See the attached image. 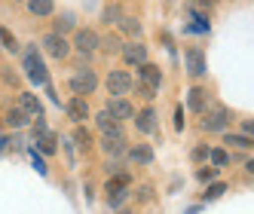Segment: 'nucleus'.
Returning a JSON list of instances; mask_svg holds the SVG:
<instances>
[{
  "mask_svg": "<svg viewBox=\"0 0 254 214\" xmlns=\"http://www.w3.org/2000/svg\"><path fill=\"white\" fill-rule=\"evenodd\" d=\"M129 181H132L129 174H117V177L107 181V205H111V208L126 202V196H129Z\"/></svg>",
  "mask_w": 254,
  "mask_h": 214,
  "instance_id": "obj_1",
  "label": "nucleus"
},
{
  "mask_svg": "<svg viewBox=\"0 0 254 214\" xmlns=\"http://www.w3.org/2000/svg\"><path fill=\"white\" fill-rule=\"evenodd\" d=\"M25 70H28V77L37 83V86H43L49 77H46V64H43V58L37 55V46H28L25 49Z\"/></svg>",
  "mask_w": 254,
  "mask_h": 214,
  "instance_id": "obj_2",
  "label": "nucleus"
},
{
  "mask_svg": "<svg viewBox=\"0 0 254 214\" xmlns=\"http://www.w3.org/2000/svg\"><path fill=\"white\" fill-rule=\"evenodd\" d=\"M95 86H98V77H95V70H77L74 77H70V89L83 98V95H92L95 92Z\"/></svg>",
  "mask_w": 254,
  "mask_h": 214,
  "instance_id": "obj_3",
  "label": "nucleus"
},
{
  "mask_svg": "<svg viewBox=\"0 0 254 214\" xmlns=\"http://www.w3.org/2000/svg\"><path fill=\"white\" fill-rule=\"evenodd\" d=\"M132 86H135V80L126 74V70H111V77H107V89H111V95H117V98L132 92Z\"/></svg>",
  "mask_w": 254,
  "mask_h": 214,
  "instance_id": "obj_4",
  "label": "nucleus"
},
{
  "mask_svg": "<svg viewBox=\"0 0 254 214\" xmlns=\"http://www.w3.org/2000/svg\"><path fill=\"white\" fill-rule=\"evenodd\" d=\"M227 122H230L227 107H211V110L205 113V119H202V126H205V132H224Z\"/></svg>",
  "mask_w": 254,
  "mask_h": 214,
  "instance_id": "obj_5",
  "label": "nucleus"
},
{
  "mask_svg": "<svg viewBox=\"0 0 254 214\" xmlns=\"http://www.w3.org/2000/svg\"><path fill=\"white\" fill-rule=\"evenodd\" d=\"M43 49L49 52L52 58H64L70 46H67V40H64V37H59V34H46V37H43Z\"/></svg>",
  "mask_w": 254,
  "mask_h": 214,
  "instance_id": "obj_6",
  "label": "nucleus"
},
{
  "mask_svg": "<svg viewBox=\"0 0 254 214\" xmlns=\"http://www.w3.org/2000/svg\"><path fill=\"white\" fill-rule=\"evenodd\" d=\"M98 129L104 132V138H120L123 135V129H120V119L111 113V110H104V113H98Z\"/></svg>",
  "mask_w": 254,
  "mask_h": 214,
  "instance_id": "obj_7",
  "label": "nucleus"
},
{
  "mask_svg": "<svg viewBox=\"0 0 254 214\" xmlns=\"http://www.w3.org/2000/svg\"><path fill=\"white\" fill-rule=\"evenodd\" d=\"M123 58L129 61V64H147V46L144 43H129V46H123Z\"/></svg>",
  "mask_w": 254,
  "mask_h": 214,
  "instance_id": "obj_8",
  "label": "nucleus"
},
{
  "mask_svg": "<svg viewBox=\"0 0 254 214\" xmlns=\"http://www.w3.org/2000/svg\"><path fill=\"white\" fill-rule=\"evenodd\" d=\"M64 110H67V116L74 119V122H83V119H89V104H86V98H80V95H74V98H70Z\"/></svg>",
  "mask_w": 254,
  "mask_h": 214,
  "instance_id": "obj_9",
  "label": "nucleus"
},
{
  "mask_svg": "<svg viewBox=\"0 0 254 214\" xmlns=\"http://www.w3.org/2000/svg\"><path fill=\"white\" fill-rule=\"evenodd\" d=\"M74 46L80 49V52H95L98 46H101V40H98V34L95 31H77V40H74Z\"/></svg>",
  "mask_w": 254,
  "mask_h": 214,
  "instance_id": "obj_10",
  "label": "nucleus"
},
{
  "mask_svg": "<svg viewBox=\"0 0 254 214\" xmlns=\"http://www.w3.org/2000/svg\"><path fill=\"white\" fill-rule=\"evenodd\" d=\"M107 110H111L117 119H132V116H135V107H132L129 101H126V98H111Z\"/></svg>",
  "mask_w": 254,
  "mask_h": 214,
  "instance_id": "obj_11",
  "label": "nucleus"
},
{
  "mask_svg": "<svg viewBox=\"0 0 254 214\" xmlns=\"http://www.w3.org/2000/svg\"><path fill=\"white\" fill-rule=\"evenodd\" d=\"M187 67L193 77H202L205 74V58H202V49H187Z\"/></svg>",
  "mask_w": 254,
  "mask_h": 214,
  "instance_id": "obj_12",
  "label": "nucleus"
},
{
  "mask_svg": "<svg viewBox=\"0 0 254 214\" xmlns=\"http://www.w3.org/2000/svg\"><path fill=\"white\" fill-rule=\"evenodd\" d=\"M135 126H138V132H153V129H156V113H153V107H144V110L135 116Z\"/></svg>",
  "mask_w": 254,
  "mask_h": 214,
  "instance_id": "obj_13",
  "label": "nucleus"
},
{
  "mask_svg": "<svg viewBox=\"0 0 254 214\" xmlns=\"http://www.w3.org/2000/svg\"><path fill=\"white\" fill-rule=\"evenodd\" d=\"M19 107H22V110H25L28 116H37V119L43 116V104L37 101V95H28V92H25V95H22V104H19Z\"/></svg>",
  "mask_w": 254,
  "mask_h": 214,
  "instance_id": "obj_14",
  "label": "nucleus"
},
{
  "mask_svg": "<svg viewBox=\"0 0 254 214\" xmlns=\"http://www.w3.org/2000/svg\"><path fill=\"white\" fill-rule=\"evenodd\" d=\"M129 156H132V162H138V165H150L153 162V150L147 144H135L129 150Z\"/></svg>",
  "mask_w": 254,
  "mask_h": 214,
  "instance_id": "obj_15",
  "label": "nucleus"
},
{
  "mask_svg": "<svg viewBox=\"0 0 254 214\" xmlns=\"http://www.w3.org/2000/svg\"><path fill=\"white\" fill-rule=\"evenodd\" d=\"M56 144H59V138L52 135V132H40V135H37V147H40L46 156H52V153H56Z\"/></svg>",
  "mask_w": 254,
  "mask_h": 214,
  "instance_id": "obj_16",
  "label": "nucleus"
},
{
  "mask_svg": "<svg viewBox=\"0 0 254 214\" xmlns=\"http://www.w3.org/2000/svg\"><path fill=\"white\" fill-rule=\"evenodd\" d=\"M187 104H190V110L202 113V110H205V89H190V95H187Z\"/></svg>",
  "mask_w": 254,
  "mask_h": 214,
  "instance_id": "obj_17",
  "label": "nucleus"
},
{
  "mask_svg": "<svg viewBox=\"0 0 254 214\" xmlns=\"http://www.w3.org/2000/svg\"><path fill=\"white\" fill-rule=\"evenodd\" d=\"M141 80L147 83V86H159V80H162V74H159V67L156 64H141Z\"/></svg>",
  "mask_w": 254,
  "mask_h": 214,
  "instance_id": "obj_18",
  "label": "nucleus"
},
{
  "mask_svg": "<svg viewBox=\"0 0 254 214\" xmlns=\"http://www.w3.org/2000/svg\"><path fill=\"white\" fill-rule=\"evenodd\" d=\"M123 144H126L123 135H120V138H104V153H107V156H120V153L126 150Z\"/></svg>",
  "mask_w": 254,
  "mask_h": 214,
  "instance_id": "obj_19",
  "label": "nucleus"
},
{
  "mask_svg": "<svg viewBox=\"0 0 254 214\" xmlns=\"http://www.w3.org/2000/svg\"><path fill=\"white\" fill-rule=\"evenodd\" d=\"M25 116L28 113L22 110V107H9V110H6V122H9V126H25V122H28Z\"/></svg>",
  "mask_w": 254,
  "mask_h": 214,
  "instance_id": "obj_20",
  "label": "nucleus"
},
{
  "mask_svg": "<svg viewBox=\"0 0 254 214\" xmlns=\"http://www.w3.org/2000/svg\"><path fill=\"white\" fill-rule=\"evenodd\" d=\"M224 144H233V147H239V150H248V147L254 144V141H251L248 135H227Z\"/></svg>",
  "mask_w": 254,
  "mask_h": 214,
  "instance_id": "obj_21",
  "label": "nucleus"
},
{
  "mask_svg": "<svg viewBox=\"0 0 254 214\" xmlns=\"http://www.w3.org/2000/svg\"><path fill=\"white\" fill-rule=\"evenodd\" d=\"M28 9H31L34 15H49V12L56 9V6H52L49 0H34V3H28Z\"/></svg>",
  "mask_w": 254,
  "mask_h": 214,
  "instance_id": "obj_22",
  "label": "nucleus"
},
{
  "mask_svg": "<svg viewBox=\"0 0 254 214\" xmlns=\"http://www.w3.org/2000/svg\"><path fill=\"white\" fill-rule=\"evenodd\" d=\"M0 43H3L9 52L19 49V43H15V37H12V31H9V28H0Z\"/></svg>",
  "mask_w": 254,
  "mask_h": 214,
  "instance_id": "obj_23",
  "label": "nucleus"
},
{
  "mask_svg": "<svg viewBox=\"0 0 254 214\" xmlns=\"http://www.w3.org/2000/svg\"><path fill=\"white\" fill-rule=\"evenodd\" d=\"M74 28V19H70V15H62V19L56 22V31L52 34H59V37H64V31H70Z\"/></svg>",
  "mask_w": 254,
  "mask_h": 214,
  "instance_id": "obj_24",
  "label": "nucleus"
},
{
  "mask_svg": "<svg viewBox=\"0 0 254 214\" xmlns=\"http://www.w3.org/2000/svg\"><path fill=\"white\" fill-rule=\"evenodd\" d=\"M224 193H227V184H211V187H208V193H205V202H211V199H221Z\"/></svg>",
  "mask_w": 254,
  "mask_h": 214,
  "instance_id": "obj_25",
  "label": "nucleus"
},
{
  "mask_svg": "<svg viewBox=\"0 0 254 214\" xmlns=\"http://www.w3.org/2000/svg\"><path fill=\"white\" fill-rule=\"evenodd\" d=\"M120 28H123L126 34H138V31H141V25H138L135 19H129V15H123V19H120Z\"/></svg>",
  "mask_w": 254,
  "mask_h": 214,
  "instance_id": "obj_26",
  "label": "nucleus"
},
{
  "mask_svg": "<svg viewBox=\"0 0 254 214\" xmlns=\"http://www.w3.org/2000/svg\"><path fill=\"white\" fill-rule=\"evenodd\" d=\"M74 141H77V144H80V147L86 150L89 144H92V135H89L86 129H77V132H74Z\"/></svg>",
  "mask_w": 254,
  "mask_h": 214,
  "instance_id": "obj_27",
  "label": "nucleus"
},
{
  "mask_svg": "<svg viewBox=\"0 0 254 214\" xmlns=\"http://www.w3.org/2000/svg\"><path fill=\"white\" fill-rule=\"evenodd\" d=\"M208 159H211V162H214L217 168H221V165H227V162H230V156H227L224 150H211V153H208Z\"/></svg>",
  "mask_w": 254,
  "mask_h": 214,
  "instance_id": "obj_28",
  "label": "nucleus"
},
{
  "mask_svg": "<svg viewBox=\"0 0 254 214\" xmlns=\"http://www.w3.org/2000/svg\"><path fill=\"white\" fill-rule=\"evenodd\" d=\"M101 46H104L107 52H123V46H120V40H117V37H104V40H101Z\"/></svg>",
  "mask_w": 254,
  "mask_h": 214,
  "instance_id": "obj_29",
  "label": "nucleus"
},
{
  "mask_svg": "<svg viewBox=\"0 0 254 214\" xmlns=\"http://www.w3.org/2000/svg\"><path fill=\"white\" fill-rule=\"evenodd\" d=\"M199 181H214V177H217V168H199Z\"/></svg>",
  "mask_w": 254,
  "mask_h": 214,
  "instance_id": "obj_30",
  "label": "nucleus"
},
{
  "mask_svg": "<svg viewBox=\"0 0 254 214\" xmlns=\"http://www.w3.org/2000/svg\"><path fill=\"white\" fill-rule=\"evenodd\" d=\"M104 19H107V25L117 22V19H120V6H107V9H104Z\"/></svg>",
  "mask_w": 254,
  "mask_h": 214,
  "instance_id": "obj_31",
  "label": "nucleus"
},
{
  "mask_svg": "<svg viewBox=\"0 0 254 214\" xmlns=\"http://www.w3.org/2000/svg\"><path fill=\"white\" fill-rule=\"evenodd\" d=\"M135 89H138V95H141V98H153V86H147V83H138Z\"/></svg>",
  "mask_w": 254,
  "mask_h": 214,
  "instance_id": "obj_32",
  "label": "nucleus"
},
{
  "mask_svg": "<svg viewBox=\"0 0 254 214\" xmlns=\"http://www.w3.org/2000/svg\"><path fill=\"white\" fill-rule=\"evenodd\" d=\"M175 129H184V110H181V107L175 110Z\"/></svg>",
  "mask_w": 254,
  "mask_h": 214,
  "instance_id": "obj_33",
  "label": "nucleus"
},
{
  "mask_svg": "<svg viewBox=\"0 0 254 214\" xmlns=\"http://www.w3.org/2000/svg\"><path fill=\"white\" fill-rule=\"evenodd\" d=\"M208 153H211L208 147H196V150H193V159H205Z\"/></svg>",
  "mask_w": 254,
  "mask_h": 214,
  "instance_id": "obj_34",
  "label": "nucleus"
},
{
  "mask_svg": "<svg viewBox=\"0 0 254 214\" xmlns=\"http://www.w3.org/2000/svg\"><path fill=\"white\" fill-rule=\"evenodd\" d=\"M245 135L254 138V119H245Z\"/></svg>",
  "mask_w": 254,
  "mask_h": 214,
  "instance_id": "obj_35",
  "label": "nucleus"
},
{
  "mask_svg": "<svg viewBox=\"0 0 254 214\" xmlns=\"http://www.w3.org/2000/svg\"><path fill=\"white\" fill-rule=\"evenodd\" d=\"M248 171H251V174H254V159H251V162H248Z\"/></svg>",
  "mask_w": 254,
  "mask_h": 214,
  "instance_id": "obj_36",
  "label": "nucleus"
}]
</instances>
